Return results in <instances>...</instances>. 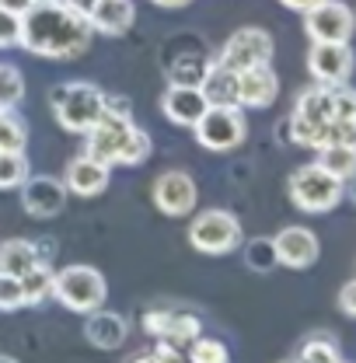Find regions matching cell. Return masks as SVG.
Instances as JSON below:
<instances>
[{
	"mask_svg": "<svg viewBox=\"0 0 356 363\" xmlns=\"http://www.w3.org/2000/svg\"><path fill=\"white\" fill-rule=\"evenodd\" d=\"M88 14L74 11L67 0L32 4L21 14V49L43 60H77L91 49Z\"/></svg>",
	"mask_w": 356,
	"mask_h": 363,
	"instance_id": "obj_1",
	"label": "cell"
},
{
	"mask_svg": "<svg viewBox=\"0 0 356 363\" xmlns=\"http://www.w3.org/2000/svg\"><path fill=\"white\" fill-rule=\"evenodd\" d=\"M49 108L67 133L84 136L105 112V91L91 81H67L49 91Z\"/></svg>",
	"mask_w": 356,
	"mask_h": 363,
	"instance_id": "obj_2",
	"label": "cell"
},
{
	"mask_svg": "<svg viewBox=\"0 0 356 363\" xmlns=\"http://www.w3.org/2000/svg\"><path fill=\"white\" fill-rule=\"evenodd\" d=\"M287 192H290V203L304 213H328L343 203L346 196V182L335 179L332 172H325L318 161L297 168L290 182H287Z\"/></svg>",
	"mask_w": 356,
	"mask_h": 363,
	"instance_id": "obj_3",
	"label": "cell"
},
{
	"mask_svg": "<svg viewBox=\"0 0 356 363\" xmlns=\"http://www.w3.org/2000/svg\"><path fill=\"white\" fill-rule=\"evenodd\" d=\"M52 297L74 315H91L105 308L109 283L94 266H67L52 276Z\"/></svg>",
	"mask_w": 356,
	"mask_h": 363,
	"instance_id": "obj_4",
	"label": "cell"
},
{
	"mask_svg": "<svg viewBox=\"0 0 356 363\" xmlns=\"http://www.w3.org/2000/svg\"><path fill=\"white\" fill-rule=\"evenodd\" d=\"M335 119V101H332V88L328 84H314V88L297 94V105L290 112V119L283 123L290 130V140L301 147L318 150L321 143V130Z\"/></svg>",
	"mask_w": 356,
	"mask_h": 363,
	"instance_id": "obj_5",
	"label": "cell"
},
{
	"mask_svg": "<svg viewBox=\"0 0 356 363\" xmlns=\"http://www.w3.org/2000/svg\"><path fill=\"white\" fill-rule=\"evenodd\" d=\"M192 136L203 150L213 154H230L248 140V119L241 105H210L199 123L192 126Z\"/></svg>",
	"mask_w": 356,
	"mask_h": 363,
	"instance_id": "obj_6",
	"label": "cell"
},
{
	"mask_svg": "<svg viewBox=\"0 0 356 363\" xmlns=\"http://www.w3.org/2000/svg\"><path fill=\"white\" fill-rule=\"evenodd\" d=\"M241 241H245V230L230 210H203L189 224V245L199 255H230Z\"/></svg>",
	"mask_w": 356,
	"mask_h": 363,
	"instance_id": "obj_7",
	"label": "cell"
},
{
	"mask_svg": "<svg viewBox=\"0 0 356 363\" xmlns=\"http://www.w3.org/2000/svg\"><path fill=\"white\" fill-rule=\"evenodd\" d=\"M272 52H276L272 35H269L266 28H259V25H248V28L230 32V39L221 45V52H217L213 60H217V63H223L227 70L241 74V70H248V67L272 63Z\"/></svg>",
	"mask_w": 356,
	"mask_h": 363,
	"instance_id": "obj_8",
	"label": "cell"
},
{
	"mask_svg": "<svg viewBox=\"0 0 356 363\" xmlns=\"http://www.w3.org/2000/svg\"><path fill=\"white\" fill-rule=\"evenodd\" d=\"M304 32L311 43H350L356 32V11L343 0H318L304 11Z\"/></svg>",
	"mask_w": 356,
	"mask_h": 363,
	"instance_id": "obj_9",
	"label": "cell"
},
{
	"mask_svg": "<svg viewBox=\"0 0 356 363\" xmlns=\"http://www.w3.org/2000/svg\"><path fill=\"white\" fill-rule=\"evenodd\" d=\"M353 67L356 56L350 43H311L308 49V74L314 77V84H328V88L350 84Z\"/></svg>",
	"mask_w": 356,
	"mask_h": 363,
	"instance_id": "obj_10",
	"label": "cell"
},
{
	"mask_svg": "<svg viewBox=\"0 0 356 363\" xmlns=\"http://www.w3.org/2000/svg\"><path fill=\"white\" fill-rule=\"evenodd\" d=\"M150 199L154 206L165 213V217H189L196 210V199H199V189H196V179L189 172H161L154 179V189H150Z\"/></svg>",
	"mask_w": 356,
	"mask_h": 363,
	"instance_id": "obj_11",
	"label": "cell"
},
{
	"mask_svg": "<svg viewBox=\"0 0 356 363\" xmlns=\"http://www.w3.org/2000/svg\"><path fill=\"white\" fill-rule=\"evenodd\" d=\"M133 130V116H116V112H101V119L84 133V154L105 161L109 168H116L123 140Z\"/></svg>",
	"mask_w": 356,
	"mask_h": 363,
	"instance_id": "obj_12",
	"label": "cell"
},
{
	"mask_svg": "<svg viewBox=\"0 0 356 363\" xmlns=\"http://www.w3.org/2000/svg\"><path fill=\"white\" fill-rule=\"evenodd\" d=\"M67 185L63 179H52V175H28L21 185V206L28 217L35 220H52L67 210Z\"/></svg>",
	"mask_w": 356,
	"mask_h": 363,
	"instance_id": "obj_13",
	"label": "cell"
},
{
	"mask_svg": "<svg viewBox=\"0 0 356 363\" xmlns=\"http://www.w3.org/2000/svg\"><path fill=\"white\" fill-rule=\"evenodd\" d=\"M272 248H276V262L287 266V269H311L321 255V245H318V234L311 227H283L276 238H272Z\"/></svg>",
	"mask_w": 356,
	"mask_h": 363,
	"instance_id": "obj_14",
	"label": "cell"
},
{
	"mask_svg": "<svg viewBox=\"0 0 356 363\" xmlns=\"http://www.w3.org/2000/svg\"><path fill=\"white\" fill-rule=\"evenodd\" d=\"M112 182V168L91 154H77L67 168H63V185L70 196H81V199H94L109 189Z\"/></svg>",
	"mask_w": 356,
	"mask_h": 363,
	"instance_id": "obj_15",
	"label": "cell"
},
{
	"mask_svg": "<svg viewBox=\"0 0 356 363\" xmlns=\"http://www.w3.org/2000/svg\"><path fill=\"white\" fill-rule=\"evenodd\" d=\"M206 98L196 84H168V91L161 94V112L172 126H182V130H192L199 123V116L206 112Z\"/></svg>",
	"mask_w": 356,
	"mask_h": 363,
	"instance_id": "obj_16",
	"label": "cell"
},
{
	"mask_svg": "<svg viewBox=\"0 0 356 363\" xmlns=\"http://www.w3.org/2000/svg\"><path fill=\"white\" fill-rule=\"evenodd\" d=\"M276 98H279V77H276L272 63L248 67L238 74V105L241 108H269Z\"/></svg>",
	"mask_w": 356,
	"mask_h": 363,
	"instance_id": "obj_17",
	"label": "cell"
},
{
	"mask_svg": "<svg viewBox=\"0 0 356 363\" xmlns=\"http://www.w3.org/2000/svg\"><path fill=\"white\" fill-rule=\"evenodd\" d=\"M91 32L94 35H109V39H119L133 28L136 21V7L133 0H94L88 11Z\"/></svg>",
	"mask_w": 356,
	"mask_h": 363,
	"instance_id": "obj_18",
	"label": "cell"
},
{
	"mask_svg": "<svg viewBox=\"0 0 356 363\" xmlns=\"http://www.w3.org/2000/svg\"><path fill=\"white\" fill-rule=\"evenodd\" d=\"M84 318H88L84 321V339L94 350H119L126 342V335H130V325H126V318L119 311L98 308V311H91Z\"/></svg>",
	"mask_w": 356,
	"mask_h": 363,
	"instance_id": "obj_19",
	"label": "cell"
},
{
	"mask_svg": "<svg viewBox=\"0 0 356 363\" xmlns=\"http://www.w3.org/2000/svg\"><path fill=\"white\" fill-rule=\"evenodd\" d=\"M199 91H203L206 105H238V74L227 70L217 60H210V67L199 81Z\"/></svg>",
	"mask_w": 356,
	"mask_h": 363,
	"instance_id": "obj_20",
	"label": "cell"
},
{
	"mask_svg": "<svg viewBox=\"0 0 356 363\" xmlns=\"http://www.w3.org/2000/svg\"><path fill=\"white\" fill-rule=\"evenodd\" d=\"M35 262H39L35 241H25V238H7V241H0V272L21 279Z\"/></svg>",
	"mask_w": 356,
	"mask_h": 363,
	"instance_id": "obj_21",
	"label": "cell"
},
{
	"mask_svg": "<svg viewBox=\"0 0 356 363\" xmlns=\"http://www.w3.org/2000/svg\"><path fill=\"white\" fill-rule=\"evenodd\" d=\"M318 164L325 172H332L335 179H350L356 175V147H346V143H325L318 147Z\"/></svg>",
	"mask_w": 356,
	"mask_h": 363,
	"instance_id": "obj_22",
	"label": "cell"
},
{
	"mask_svg": "<svg viewBox=\"0 0 356 363\" xmlns=\"http://www.w3.org/2000/svg\"><path fill=\"white\" fill-rule=\"evenodd\" d=\"M52 266L45 262H35L32 269L21 276V290H25V308H39L43 301L52 297Z\"/></svg>",
	"mask_w": 356,
	"mask_h": 363,
	"instance_id": "obj_23",
	"label": "cell"
},
{
	"mask_svg": "<svg viewBox=\"0 0 356 363\" xmlns=\"http://www.w3.org/2000/svg\"><path fill=\"white\" fill-rule=\"evenodd\" d=\"M150 154H154V140H150L147 130H140L133 123V130H130L126 140H123V150H119V161H116V164H123V168H140Z\"/></svg>",
	"mask_w": 356,
	"mask_h": 363,
	"instance_id": "obj_24",
	"label": "cell"
},
{
	"mask_svg": "<svg viewBox=\"0 0 356 363\" xmlns=\"http://www.w3.org/2000/svg\"><path fill=\"white\" fill-rule=\"evenodd\" d=\"M32 175L25 150H0V189H21L25 179Z\"/></svg>",
	"mask_w": 356,
	"mask_h": 363,
	"instance_id": "obj_25",
	"label": "cell"
},
{
	"mask_svg": "<svg viewBox=\"0 0 356 363\" xmlns=\"http://www.w3.org/2000/svg\"><path fill=\"white\" fill-rule=\"evenodd\" d=\"M28 123L14 108H0V150H25Z\"/></svg>",
	"mask_w": 356,
	"mask_h": 363,
	"instance_id": "obj_26",
	"label": "cell"
},
{
	"mask_svg": "<svg viewBox=\"0 0 356 363\" xmlns=\"http://www.w3.org/2000/svg\"><path fill=\"white\" fill-rule=\"evenodd\" d=\"M185 360L189 363H230V353L221 339H210V335H196L189 346H185Z\"/></svg>",
	"mask_w": 356,
	"mask_h": 363,
	"instance_id": "obj_27",
	"label": "cell"
},
{
	"mask_svg": "<svg viewBox=\"0 0 356 363\" xmlns=\"http://www.w3.org/2000/svg\"><path fill=\"white\" fill-rule=\"evenodd\" d=\"M206 67H210L206 56H192V52H185V56H178L175 63L168 67V81H172V84H196V88H199Z\"/></svg>",
	"mask_w": 356,
	"mask_h": 363,
	"instance_id": "obj_28",
	"label": "cell"
},
{
	"mask_svg": "<svg viewBox=\"0 0 356 363\" xmlns=\"http://www.w3.org/2000/svg\"><path fill=\"white\" fill-rule=\"evenodd\" d=\"M25 98V77L18 67L0 63V108H18Z\"/></svg>",
	"mask_w": 356,
	"mask_h": 363,
	"instance_id": "obj_29",
	"label": "cell"
},
{
	"mask_svg": "<svg viewBox=\"0 0 356 363\" xmlns=\"http://www.w3.org/2000/svg\"><path fill=\"white\" fill-rule=\"evenodd\" d=\"M196 335H199V318H196V315H175V311H172L161 339H165V342H175V346H182V350H185Z\"/></svg>",
	"mask_w": 356,
	"mask_h": 363,
	"instance_id": "obj_30",
	"label": "cell"
},
{
	"mask_svg": "<svg viewBox=\"0 0 356 363\" xmlns=\"http://www.w3.org/2000/svg\"><path fill=\"white\" fill-rule=\"evenodd\" d=\"M245 262H248L255 272H269L272 266H279V262H276L272 238H255V241H248V248H245Z\"/></svg>",
	"mask_w": 356,
	"mask_h": 363,
	"instance_id": "obj_31",
	"label": "cell"
},
{
	"mask_svg": "<svg viewBox=\"0 0 356 363\" xmlns=\"http://www.w3.org/2000/svg\"><path fill=\"white\" fill-rule=\"evenodd\" d=\"M297 363H343V357H339L335 342H328V339H311V342H304Z\"/></svg>",
	"mask_w": 356,
	"mask_h": 363,
	"instance_id": "obj_32",
	"label": "cell"
},
{
	"mask_svg": "<svg viewBox=\"0 0 356 363\" xmlns=\"http://www.w3.org/2000/svg\"><path fill=\"white\" fill-rule=\"evenodd\" d=\"M25 308V290H21V279L18 276H7L0 272V311H21Z\"/></svg>",
	"mask_w": 356,
	"mask_h": 363,
	"instance_id": "obj_33",
	"label": "cell"
},
{
	"mask_svg": "<svg viewBox=\"0 0 356 363\" xmlns=\"http://www.w3.org/2000/svg\"><path fill=\"white\" fill-rule=\"evenodd\" d=\"M346 143V147H356V123L353 119H332L325 130H321V143Z\"/></svg>",
	"mask_w": 356,
	"mask_h": 363,
	"instance_id": "obj_34",
	"label": "cell"
},
{
	"mask_svg": "<svg viewBox=\"0 0 356 363\" xmlns=\"http://www.w3.org/2000/svg\"><path fill=\"white\" fill-rule=\"evenodd\" d=\"M21 45V14L0 7V49H14Z\"/></svg>",
	"mask_w": 356,
	"mask_h": 363,
	"instance_id": "obj_35",
	"label": "cell"
},
{
	"mask_svg": "<svg viewBox=\"0 0 356 363\" xmlns=\"http://www.w3.org/2000/svg\"><path fill=\"white\" fill-rule=\"evenodd\" d=\"M332 101H335V119H353L356 123V91L350 84L332 88Z\"/></svg>",
	"mask_w": 356,
	"mask_h": 363,
	"instance_id": "obj_36",
	"label": "cell"
},
{
	"mask_svg": "<svg viewBox=\"0 0 356 363\" xmlns=\"http://www.w3.org/2000/svg\"><path fill=\"white\" fill-rule=\"evenodd\" d=\"M168 315H172V311H147V315H143V328H147L154 339H161V335H165V325H168Z\"/></svg>",
	"mask_w": 356,
	"mask_h": 363,
	"instance_id": "obj_37",
	"label": "cell"
},
{
	"mask_svg": "<svg viewBox=\"0 0 356 363\" xmlns=\"http://www.w3.org/2000/svg\"><path fill=\"white\" fill-rule=\"evenodd\" d=\"M339 308H343V315L356 318V279H350V283L339 290Z\"/></svg>",
	"mask_w": 356,
	"mask_h": 363,
	"instance_id": "obj_38",
	"label": "cell"
},
{
	"mask_svg": "<svg viewBox=\"0 0 356 363\" xmlns=\"http://www.w3.org/2000/svg\"><path fill=\"white\" fill-rule=\"evenodd\" d=\"M0 7H7V11H14V14H25V11L32 7V0H0Z\"/></svg>",
	"mask_w": 356,
	"mask_h": 363,
	"instance_id": "obj_39",
	"label": "cell"
},
{
	"mask_svg": "<svg viewBox=\"0 0 356 363\" xmlns=\"http://www.w3.org/2000/svg\"><path fill=\"white\" fill-rule=\"evenodd\" d=\"M279 4H283V7H290V11H301V14H304V11L314 7L318 0H279Z\"/></svg>",
	"mask_w": 356,
	"mask_h": 363,
	"instance_id": "obj_40",
	"label": "cell"
},
{
	"mask_svg": "<svg viewBox=\"0 0 356 363\" xmlns=\"http://www.w3.org/2000/svg\"><path fill=\"white\" fill-rule=\"evenodd\" d=\"M150 4H157V7H165V11H182V7H189L192 0H150Z\"/></svg>",
	"mask_w": 356,
	"mask_h": 363,
	"instance_id": "obj_41",
	"label": "cell"
},
{
	"mask_svg": "<svg viewBox=\"0 0 356 363\" xmlns=\"http://www.w3.org/2000/svg\"><path fill=\"white\" fill-rule=\"evenodd\" d=\"M67 4H70L74 11H81V14H88V11H91V4H94V0H67Z\"/></svg>",
	"mask_w": 356,
	"mask_h": 363,
	"instance_id": "obj_42",
	"label": "cell"
},
{
	"mask_svg": "<svg viewBox=\"0 0 356 363\" xmlns=\"http://www.w3.org/2000/svg\"><path fill=\"white\" fill-rule=\"evenodd\" d=\"M346 189H350V199L356 203V175H350V179H346Z\"/></svg>",
	"mask_w": 356,
	"mask_h": 363,
	"instance_id": "obj_43",
	"label": "cell"
},
{
	"mask_svg": "<svg viewBox=\"0 0 356 363\" xmlns=\"http://www.w3.org/2000/svg\"><path fill=\"white\" fill-rule=\"evenodd\" d=\"M133 363H157V357H154V353H147V357H136Z\"/></svg>",
	"mask_w": 356,
	"mask_h": 363,
	"instance_id": "obj_44",
	"label": "cell"
},
{
	"mask_svg": "<svg viewBox=\"0 0 356 363\" xmlns=\"http://www.w3.org/2000/svg\"><path fill=\"white\" fill-rule=\"evenodd\" d=\"M32 4H52V0H32Z\"/></svg>",
	"mask_w": 356,
	"mask_h": 363,
	"instance_id": "obj_45",
	"label": "cell"
},
{
	"mask_svg": "<svg viewBox=\"0 0 356 363\" xmlns=\"http://www.w3.org/2000/svg\"><path fill=\"white\" fill-rule=\"evenodd\" d=\"M0 363H14V360H7V357H0Z\"/></svg>",
	"mask_w": 356,
	"mask_h": 363,
	"instance_id": "obj_46",
	"label": "cell"
},
{
	"mask_svg": "<svg viewBox=\"0 0 356 363\" xmlns=\"http://www.w3.org/2000/svg\"><path fill=\"white\" fill-rule=\"evenodd\" d=\"M287 363H297V360H287Z\"/></svg>",
	"mask_w": 356,
	"mask_h": 363,
	"instance_id": "obj_47",
	"label": "cell"
}]
</instances>
